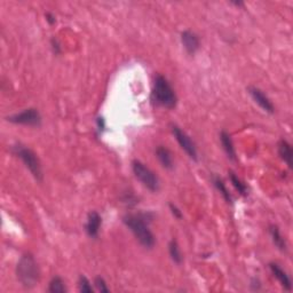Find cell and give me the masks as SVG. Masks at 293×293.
Wrapping results in <instances>:
<instances>
[{"label": "cell", "mask_w": 293, "mask_h": 293, "mask_svg": "<svg viewBox=\"0 0 293 293\" xmlns=\"http://www.w3.org/2000/svg\"><path fill=\"white\" fill-rule=\"evenodd\" d=\"M247 92L251 95V98L254 102L257 103L258 106L260 107L264 111H266L268 113H274L275 112V107L273 105V102L270 101V99L265 94V93L261 91L260 88L256 87V86H249L247 87Z\"/></svg>", "instance_id": "8"}, {"label": "cell", "mask_w": 293, "mask_h": 293, "mask_svg": "<svg viewBox=\"0 0 293 293\" xmlns=\"http://www.w3.org/2000/svg\"><path fill=\"white\" fill-rule=\"evenodd\" d=\"M94 285H95L96 290L100 291V292H106L107 293V292L110 291L109 288H108V285H107V283H106L105 278H102L101 276L95 277Z\"/></svg>", "instance_id": "21"}, {"label": "cell", "mask_w": 293, "mask_h": 293, "mask_svg": "<svg viewBox=\"0 0 293 293\" xmlns=\"http://www.w3.org/2000/svg\"><path fill=\"white\" fill-rule=\"evenodd\" d=\"M229 180H230V182H232V185L234 186V188L239 191L240 195L247 196V194H249V192H247L249 191V189H247L246 185L244 184V182L240 180V179L236 175V173H234L233 171L229 172Z\"/></svg>", "instance_id": "19"}, {"label": "cell", "mask_w": 293, "mask_h": 293, "mask_svg": "<svg viewBox=\"0 0 293 293\" xmlns=\"http://www.w3.org/2000/svg\"><path fill=\"white\" fill-rule=\"evenodd\" d=\"M170 210H171V213L172 214L174 215V218H177V219H182V216H184V214H182V212H181V210L178 208L177 205H174V204H172V203H170Z\"/></svg>", "instance_id": "24"}, {"label": "cell", "mask_w": 293, "mask_h": 293, "mask_svg": "<svg viewBox=\"0 0 293 293\" xmlns=\"http://www.w3.org/2000/svg\"><path fill=\"white\" fill-rule=\"evenodd\" d=\"M102 226V216L98 211H91L87 215V221L85 225V232L91 239H98L100 229Z\"/></svg>", "instance_id": "10"}, {"label": "cell", "mask_w": 293, "mask_h": 293, "mask_svg": "<svg viewBox=\"0 0 293 293\" xmlns=\"http://www.w3.org/2000/svg\"><path fill=\"white\" fill-rule=\"evenodd\" d=\"M7 122L15 124V125H26V126H40L41 116L39 111L34 108L24 109L23 111L14 113L12 116L6 117Z\"/></svg>", "instance_id": "7"}, {"label": "cell", "mask_w": 293, "mask_h": 293, "mask_svg": "<svg viewBox=\"0 0 293 293\" xmlns=\"http://www.w3.org/2000/svg\"><path fill=\"white\" fill-rule=\"evenodd\" d=\"M106 127H107V125H106L105 118L101 116H99L98 119H96V130H98V133L102 134L106 131Z\"/></svg>", "instance_id": "23"}, {"label": "cell", "mask_w": 293, "mask_h": 293, "mask_svg": "<svg viewBox=\"0 0 293 293\" xmlns=\"http://www.w3.org/2000/svg\"><path fill=\"white\" fill-rule=\"evenodd\" d=\"M154 214L151 212L127 213L123 216V223L129 228L134 237L144 249H153L156 244V237L149 228Z\"/></svg>", "instance_id": "1"}, {"label": "cell", "mask_w": 293, "mask_h": 293, "mask_svg": "<svg viewBox=\"0 0 293 293\" xmlns=\"http://www.w3.org/2000/svg\"><path fill=\"white\" fill-rule=\"evenodd\" d=\"M212 182H213V185H214V187L218 189V191L221 194L223 199H225L228 204H233V197H232V195H230L228 188H227L225 181H223L220 177H213Z\"/></svg>", "instance_id": "16"}, {"label": "cell", "mask_w": 293, "mask_h": 293, "mask_svg": "<svg viewBox=\"0 0 293 293\" xmlns=\"http://www.w3.org/2000/svg\"><path fill=\"white\" fill-rule=\"evenodd\" d=\"M269 269H270V273L273 274V276L280 282L282 288H283L285 291L290 292L292 290V282L287 271H285L280 265L275 263L269 264Z\"/></svg>", "instance_id": "11"}, {"label": "cell", "mask_w": 293, "mask_h": 293, "mask_svg": "<svg viewBox=\"0 0 293 293\" xmlns=\"http://www.w3.org/2000/svg\"><path fill=\"white\" fill-rule=\"evenodd\" d=\"M45 17H46V21L48 22V24H51V26H53V24H55V22H56V17H55L53 13H46Z\"/></svg>", "instance_id": "25"}, {"label": "cell", "mask_w": 293, "mask_h": 293, "mask_svg": "<svg viewBox=\"0 0 293 293\" xmlns=\"http://www.w3.org/2000/svg\"><path fill=\"white\" fill-rule=\"evenodd\" d=\"M168 254H170L172 261L174 264L180 265L182 264V260H184V257H182L180 246H179L177 240H171L170 243H168Z\"/></svg>", "instance_id": "17"}, {"label": "cell", "mask_w": 293, "mask_h": 293, "mask_svg": "<svg viewBox=\"0 0 293 293\" xmlns=\"http://www.w3.org/2000/svg\"><path fill=\"white\" fill-rule=\"evenodd\" d=\"M151 101L154 105L161 108L172 110L178 105V96L171 82L163 75H156L154 80L153 92H151Z\"/></svg>", "instance_id": "2"}, {"label": "cell", "mask_w": 293, "mask_h": 293, "mask_svg": "<svg viewBox=\"0 0 293 293\" xmlns=\"http://www.w3.org/2000/svg\"><path fill=\"white\" fill-rule=\"evenodd\" d=\"M16 276L24 289L36 288L40 280V269L38 263L31 253H26L21 257L16 266Z\"/></svg>", "instance_id": "3"}, {"label": "cell", "mask_w": 293, "mask_h": 293, "mask_svg": "<svg viewBox=\"0 0 293 293\" xmlns=\"http://www.w3.org/2000/svg\"><path fill=\"white\" fill-rule=\"evenodd\" d=\"M171 132L175 137V140L178 141L179 146L181 147V149L188 155V157L195 161L197 160H198L197 147H196L194 141L191 140V137L189 136L188 134L181 129V127L175 125V124H172L171 125Z\"/></svg>", "instance_id": "6"}, {"label": "cell", "mask_w": 293, "mask_h": 293, "mask_svg": "<svg viewBox=\"0 0 293 293\" xmlns=\"http://www.w3.org/2000/svg\"><path fill=\"white\" fill-rule=\"evenodd\" d=\"M51 47H52V50H53V53L55 55L61 54V52H62L61 44H60V41H58L55 37H53L51 39Z\"/></svg>", "instance_id": "22"}, {"label": "cell", "mask_w": 293, "mask_h": 293, "mask_svg": "<svg viewBox=\"0 0 293 293\" xmlns=\"http://www.w3.org/2000/svg\"><path fill=\"white\" fill-rule=\"evenodd\" d=\"M78 289L80 292L84 293H92L94 291V289L92 287V283L89 282V280L84 275H80L78 280Z\"/></svg>", "instance_id": "20"}, {"label": "cell", "mask_w": 293, "mask_h": 293, "mask_svg": "<svg viewBox=\"0 0 293 293\" xmlns=\"http://www.w3.org/2000/svg\"><path fill=\"white\" fill-rule=\"evenodd\" d=\"M47 291L50 293H65L68 291L64 281L60 276H54L48 284Z\"/></svg>", "instance_id": "18"}, {"label": "cell", "mask_w": 293, "mask_h": 293, "mask_svg": "<svg viewBox=\"0 0 293 293\" xmlns=\"http://www.w3.org/2000/svg\"><path fill=\"white\" fill-rule=\"evenodd\" d=\"M233 3L236 6H244V2H242V1H234Z\"/></svg>", "instance_id": "27"}, {"label": "cell", "mask_w": 293, "mask_h": 293, "mask_svg": "<svg viewBox=\"0 0 293 293\" xmlns=\"http://www.w3.org/2000/svg\"><path fill=\"white\" fill-rule=\"evenodd\" d=\"M278 155H280L282 160H284L288 166L292 168L293 151H292V146L288 140L282 139L280 142H278Z\"/></svg>", "instance_id": "14"}, {"label": "cell", "mask_w": 293, "mask_h": 293, "mask_svg": "<svg viewBox=\"0 0 293 293\" xmlns=\"http://www.w3.org/2000/svg\"><path fill=\"white\" fill-rule=\"evenodd\" d=\"M181 44L189 55H195L201 47V39L194 31L185 30L181 32Z\"/></svg>", "instance_id": "9"}, {"label": "cell", "mask_w": 293, "mask_h": 293, "mask_svg": "<svg viewBox=\"0 0 293 293\" xmlns=\"http://www.w3.org/2000/svg\"><path fill=\"white\" fill-rule=\"evenodd\" d=\"M132 171L135 178L142 184L143 187H146L151 192H157L160 190V179L151 171L146 164H143L140 160L132 161Z\"/></svg>", "instance_id": "5"}, {"label": "cell", "mask_w": 293, "mask_h": 293, "mask_svg": "<svg viewBox=\"0 0 293 293\" xmlns=\"http://www.w3.org/2000/svg\"><path fill=\"white\" fill-rule=\"evenodd\" d=\"M251 288H252L254 291H259L260 289H261L260 281L259 280H256V278H254V280L252 281V283H251Z\"/></svg>", "instance_id": "26"}, {"label": "cell", "mask_w": 293, "mask_h": 293, "mask_svg": "<svg viewBox=\"0 0 293 293\" xmlns=\"http://www.w3.org/2000/svg\"><path fill=\"white\" fill-rule=\"evenodd\" d=\"M12 153L23 161V164L26 165V167L30 171V173L37 181H43L44 174L41 163L37 155L30 148L21 143H16L12 146Z\"/></svg>", "instance_id": "4"}, {"label": "cell", "mask_w": 293, "mask_h": 293, "mask_svg": "<svg viewBox=\"0 0 293 293\" xmlns=\"http://www.w3.org/2000/svg\"><path fill=\"white\" fill-rule=\"evenodd\" d=\"M219 137H220V142H221L222 149L226 153L227 157H228L230 160L235 161L237 160V155H236V149H235V146H234L233 139L232 136H230V134L227 132V131L223 130L220 132Z\"/></svg>", "instance_id": "12"}, {"label": "cell", "mask_w": 293, "mask_h": 293, "mask_svg": "<svg viewBox=\"0 0 293 293\" xmlns=\"http://www.w3.org/2000/svg\"><path fill=\"white\" fill-rule=\"evenodd\" d=\"M269 234L274 245L280 251H287V242H285L284 237L282 236L280 228L275 225L269 226Z\"/></svg>", "instance_id": "15"}, {"label": "cell", "mask_w": 293, "mask_h": 293, "mask_svg": "<svg viewBox=\"0 0 293 293\" xmlns=\"http://www.w3.org/2000/svg\"><path fill=\"white\" fill-rule=\"evenodd\" d=\"M155 154H156V157L158 161H160L161 166H163L165 170H173L174 167V161H173V156H172V153L168 148L165 146H158L155 150Z\"/></svg>", "instance_id": "13"}]
</instances>
